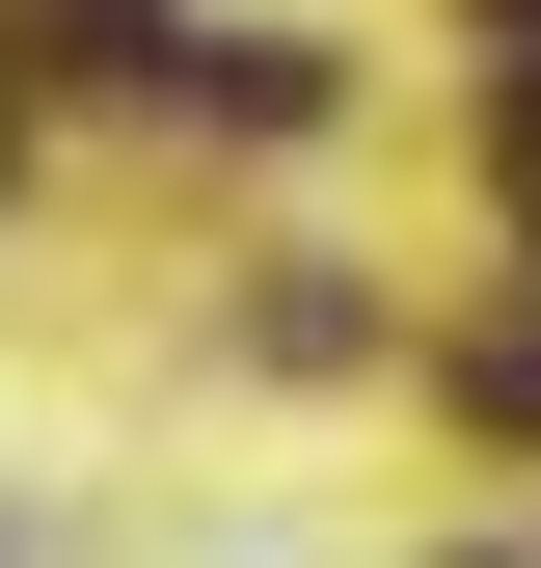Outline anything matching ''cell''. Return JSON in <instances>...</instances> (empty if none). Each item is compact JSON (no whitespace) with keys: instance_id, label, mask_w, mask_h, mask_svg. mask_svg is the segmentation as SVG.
Masks as SVG:
<instances>
[]
</instances>
